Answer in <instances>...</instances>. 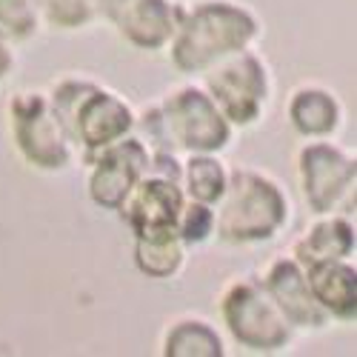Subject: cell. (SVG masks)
<instances>
[{
  "mask_svg": "<svg viewBox=\"0 0 357 357\" xmlns=\"http://www.w3.org/2000/svg\"><path fill=\"white\" fill-rule=\"evenodd\" d=\"M174 63L197 72L226 54L241 52L257 32L255 20L229 3H203L174 29Z\"/></svg>",
  "mask_w": 357,
  "mask_h": 357,
  "instance_id": "1",
  "label": "cell"
},
{
  "mask_svg": "<svg viewBox=\"0 0 357 357\" xmlns=\"http://www.w3.org/2000/svg\"><path fill=\"white\" fill-rule=\"evenodd\" d=\"M54 112L61 117L63 129L86 143L89 149H106L117 137H123L132 126V114L129 109L106 95L98 92L89 83H63L54 95Z\"/></svg>",
  "mask_w": 357,
  "mask_h": 357,
  "instance_id": "2",
  "label": "cell"
},
{
  "mask_svg": "<svg viewBox=\"0 0 357 357\" xmlns=\"http://www.w3.org/2000/svg\"><path fill=\"white\" fill-rule=\"evenodd\" d=\"M226 203L220 209V234L229 241H263L286 218V200L280 192L252 172H237L231 189H223Z\"/></svg>",
  "mask_w": 357,
  "mask_h": 357,
  "instance_id": "3",
  "label": "cell"
},
{
  "mask_svg": "<svg viewBox=\"0 0 357 357\" xmlns=\"http://www.w3.org/2000/svg\"><path fill=\"white\" fill-rule=\"evenodd\" d=\"M163 137L174 146H186L195 152L220 149L229 137V126L223 121L215 100H209L197 89H183L163 106Z\"/></svg>",
  "mask_w": 357,
  "mask_h": 357,
  "instance_id": "4",
  "label": "cell"
},
{
  "mask_svg": "<svg viewBox=\"0 0 357 357\" xmlns=\"http://www.w3.org/2000/svg\"><path fill=\"white\" fill-rule=\"evenodd\" d=\"M223 314L231 335L252 349H278L286 343V317L272 294L255 283H241L226 294Z\"/></svg>",
  "mask_w": 357,
  "mask_h": 357,
  "instance_id": "5",
  "label": "cell"
},
{
  "mask_svg": "<svg viewBox=\"0 0 357 357\" xmlns=\"http://www.w3.org/2000/svg\"><path fill=\"white\" fill-rule=\"evenodd\" d=\"M15 137L23 155L40 169H61L69 160L66 129L54 106L40 95H20L12 106Z\"/></svg>",
  "mask_w": 357,
  "mask_h": 357,
  "instance_id": "6",
  "label": "cell"
},
{
  "mask_svg": "<svg viewBox=\"0 0 357 357\" xmlns=\"http://www.w3.org/2000/svg\"><path fill=\"white\" fill-rule=\"evenodd\" d=\"M206 80L229 121L252 123L257 117L266 95V77L257 57L243 52H234V57H220V66Z\"/></svg>",
  "mask_w": 357,
  "mask_h": 357,
  "instance_id": "7",
  "label": "cell"
},
{
  "mask_svg": "<svg viewBox=\"0 0 357 357\" xmlns=\"http://www.w3.org/2000/svg\"><path fill=\"white\" fill-rule=\"evenodd\" d=\"M121 206L126 212V220L135 226L137 237H152L177 229V220H181L183 212V197L177 192L174 181H166V177L143 181L140 177Z\"/></svg>",
  "mask_w": 357,
  "mask_h": 357,
  "instance_id": "8",
  "label": "cell"
},
{
  "mask_svg": "<svg viewBox=\"0 0 357 357\" xmlns=\"http://www.w3.org/2000/svg\"><path fill=\"white\" fill-rule=\"evenodd\" d=\"M301 169H303V186L309 195V203L314 212L329 215L335 212V206L340 203V197H346L354 186V166L337 152V149L317 143L309 146L303 158H301Z\"/></svg>",
  "mask_w": 357,
  "mask_h": 357,
  "instance_id": "9",
  "label": "cell"
},
{
  "mask_svg": "<svg viewBox=\"0 0 357 357\" xmlns=\"http://www.w3.org/2000/svg\"><path fill=\"white\" fill-rule=\"evenodd\" d=\"M146 169H149V158H146V149L137 140L106 146V152L98 160V169L92 177V197L100 206L114 209V206H121L126 200V195L143 177Z\"/></svg>",
  "mask_w": 357,
  "mask_h": 357,
  "instance_id": "10",
  "label": "cell"
},
{
  "mask_svg": "<svg viewBox=\"0 0 357 357\" xmlns=\"http://www.w3.org/2000/svg\"><path fill=\"white\" fill-rule=\"evenodd\" d=\"M269 294L275 306L280 309V314L297 326H323L326 323V312L323 306L314 301V294L301 272V266L283 260L278 263L272 275H269Z\"/></svg>",
  "mask_w": 357,
  "mask_h": 357,
  "instance_id": "11",
  "label": "cell"
},
{
  "mask_svg": "<svg viewBox=\"0 0 357 357\" xmlns=\"http://www.w3.org/2000/svg\"><path fill=\"white\" fill-rule=\"evenodd\" d=\"M174 20H177V12L166 0H132L126 12L117 17V26H121V32H126L132 43L158 49L174 35L177 29Z\"/></svg>",
  "mask_w": 357,
  "mask_h": 357,
  "instance_id": "12",
  "label": "cell"
},
{
  "mask_svg": "<svg viewBox=\"0 0 357 357\" xmlns=\"http://www.w3.org/2000/svg\"><path fill=\"white\" fill-rule=\"evenodd\" d=\"M309 275V289L314 294V301L326 309L335 312L340 317L354 314V301H357V286H354V272L340 260H317L306 263Z\"/></svg>",
  "mask_w": 357,
  "mask_h": 357,
  "instance_id": "13",
  "label": "cell"
},
{
  "mask_svg": "<svg viewBox=\"0 0 357 357\" xmlns=\"http://www.w3.org/2000/svg\"><path fill=\"white\" fill-rule=\"evenodd\" d=\"M354 246V234L349 223L343 220H329L320 223L306 241L297 246V257L301 263H317V260H343Z\"/></svg>",
  "mask_w": 357,
  "mask_h": 357,
  "instance_id": "14",
  "label": "cell"
},
{
  "mask_svg": "<svg viewBox=\"0 0 357 357\" xmlns=\"http://www.w3.org/2000/svg\"><path fill=\"white\" fill-rule=\"evenodd\" d=\"M291 121L303 135H326L337 123V106L323 92H301L291 103Z\"/></svg>",
  "mask_w": 357,
  "mask_h": 357,
  "instance_id": "15",
  "label": "cell"
},
{
  "mask_svg": "<svg viewBox=\"0 0 357 357\" xmlns=\"http://www.w3.org/2000/svg\"><path fill=\"white\" fill-rule=\"evenodd\" d=\"M181 263V243L177 231H163L152 237H137V266L146 275L166 278Z\"/></svg>",
  "mask_w": 357,
  "mask_h": 357,
  "instance_id": "16",
  "label": "cell"
},
{
  "mask_svg": "<svg viewBox=\"0 0 357 357\" xmlns=\"http://www.w3.org/2000/svg\"><path fill=\"white\" fill-rule=\"evenodd\" d=\"M186 181H189V192L197 203H215L223 197V189H226V174L220 169L218 160H209V158H195L189 163V172H186Z\"/></svg>",
  "mask_w": 357,
  "mask_h": 357,
  "instance_id": "17",
  "label": "cell"
},
{
  "mask_svg": "<svg viewBox=\"0 0 357 357\" xmlns=\"http://www.w3.org/2000/svg\"><path fill=\"white\" fill-rule=\"evenodd\" d=\"M169 354H220V340L203 323H183L166 340Z\"/></svg>",
  "mask_w": 357,
  "mask_h": 357,
  "instance_id": "18",
  "label": "cell"
},
{
  "mask_svg": "<svg viewBox=\"0 0 357 357\" xmlns=\"http://www.w3.org/2000/svg\"><path fill=\"white\" fill-rule=\"evenodd\" d=\"M0 26L15 35L35 32V0H0Z\"/></svg>",
  "mask_w": 357,
  "mask_h": 357,
  "instance_id": "19",
  "label": "cell"
},
{
  "mask_svg": "<svg viewBox=\"0 0 357 357\" xmlns=\"http://www.w3.org/2000/svg\"><path fill=\"white\" fill-rule=\"evenodd\" d=\"M212 226H215V215L209 212V206H206V203L189 206V209H183V220H177L181 237H183V241H189V243L203 241V237L212 231Z\"/></svg>",
  "mask_w": 357,
  "mask_h": 357,
  "instance_id": "20",
  "label": "cell"
},
{
  "mask_svg": "<svg viewBox=\"0 0 357 357\" xmlns=\"http://www.w3.org/2000/svg\"><path fill=\"white\" fill-rule=\"evenodd\" d=\"M57 26H80L89 17V0H40Z\"/></svg>",
  "mask_w": 357,
  "mask_h": 357,
  "instance_id": "21",
  "label": "cell"
},
{
  "mask_svg": "<svg viewBox=\"0 0 357 357\" xmlns=\"http://www.w3.org/2000/svg\"><path fill=\"white\" fill-rule=\"evenodd\" d=\"M95 3H98V9H100L106 17H112V20L117 23V17L126 12V6L132 3V0H95Z\"/></svg>",
  "mask_w": 357,
  "mask_h": 357,
  "instance_id": "22",
  "label": "cell"
},
{
  "mask_svg": "<svg viewBox=\"0 0 357 357\" xmlns=\"http://www.w3.org/2000/svg\"><path fill=\"white\" fill-rule=\"evenodd\" d=\"M9 66H12V57H9V52L3 46H0V75H3Z\"/></svg>",
  "mask_w": 357,
  "mask_h": 357,
  "instance_id": "23",
  "label": "cell"
}]
</instances>
